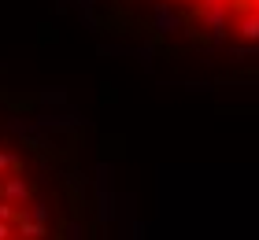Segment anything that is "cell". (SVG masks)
Returning <instances> with one entry per match:
<instances>
[{
    "label": "cell",
    "instance_id": "obj_1",
    "mask_svg": "<svg viewBox=\"0 0 259 240\" xmlns=\"http://www.w3.org/2000/svg\"><path fill=\"white\" fill-rule=\"evenodd\" d=\"M204 4H219V8H226V11H259V0H204Z\"/></svg>",
    "mask_w": 259,
    "mask_h": 240
}]
</instances>
